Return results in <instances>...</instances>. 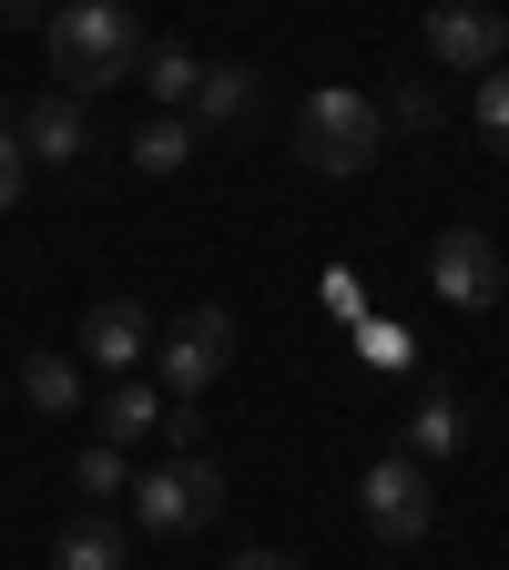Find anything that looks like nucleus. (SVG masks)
Segmentation results:
<instances>
[{
    "mask_svg": "<svg viewBox=\"0 0 509 570\" xmlns=\"http://www.w3.org/2000/svg\"><path fill=\"white\" fill-rule=\"evenodd\" d=\"M41 51H51V92H102V82H133L143 71V21H133V0H61V11L41 21Z\"/></svg>",
    "mask_w": 509,
    "mask_h": 570,
    "instance_id": "obj_1",
    "label": "nucleus"
},
{
    "mask_svg": "<svg viewBox=\"0 0 509 570\" xmlns=\"http://www.w3.org/2000/svg\"><path fill=\"white\" fill-rule=\"evenodd\" d=\"M378 142H388V112H378L368 92L316 82V92L296 102V164H306V174H326V184L368 174V164H378Z\"/></svg>",
    "mask_w": 509,
    "mask_h": 570,
    "instance_id": "obj_2",
    "label": "nucleus"
},
{
    "mask_svg": "<svg viewBox=\"0 0 509 570\" xmlns=\"http://www.w3.org/2000/svg\"><path fill=\"white\" fill-rule=\"evenodd\" d=\"M235 306H184L164 336H154V356H164V397L174 407H204L214 387H225V367H235Z\"/></svg>",
    "mask_w": 509,
    "mask_h": 570,
    "instance_id": "obj_3",
    "label": "nucleus"
},
{
    "mask_svg": "<svg viewBox=\"0 0 509 570\" xmlns=\"http://www.w3.org/2000/svg\"><path fill=\"white\" fill-rule=\"evenodd\" d=\"M214 510H225V469H214L204 449L194 459H154L133 479V520L154 540H194V530H214Z\"/></svg>",
    "mask_w": 509,
    "mask_h": 570,
    "instance_id": "obj_4",
    "label": "nucleus"
},
{
    "mask_svg": "<svg viewBox=\"0 0 509 570\" xmlns=\"http://www.w3.org/2000/svg\"><path fill=\"white\" fill-rule=\"evenodd\" d=\"M356 520H368V540H378V550H418V540H428V520H439V499H428V469H418L408 449L368 459V479H356Z\"/></svg>",
    "mask_w": 509,
    "mask_h": 570,
    "instance_id": "obj_5",
    "label": "nucleus"
},
{
    "mask_svg": "<svg viewBox=\"0 0 509 570\" xmlns=\"http://www.w3.org/2000/svg\"><path fill=\"white\" fill-rule=\"evenodd\" d=\"M428 61L459 71V82L499 71L509 61V11H489V0H439V11H428Z\"/></svg>",
    "mask_w": 509,
    "mask_h": 570,
    "instance_id": "obj_6",
    "label": "nucleus"
},
{
    "mask_svg": "<svg viewBox=\"0 0 509 570\" xmlns=\"http://www.w3.org/2000/svg\"><path fill=\"white\" fill-rule=\"evenodd\" d=\"M428 285L459 306V316H479V306H499V285H509V265H499V245L479 235V225H449L439 245H428Z\"/></svg>",
    "mask_w": 509,
    "mask_h": 570,
    "instance_id": "obj_7",
    "label": "nucleus"
},
{
    "mask_svg": "<svg viewBox=\"0 0 509 570\" xmlns=\"http://www.w3.org/2000/svg\"><path fill=\"white\" fill-rule=\"evenodd\" d=\"M11 132H21L31 174H82V154H92V102L82 92H31V112Z\"/></svg>",
    "mask_w": 509,
    "mask_h": 570,
    "instance_id": "obj_8",
    "label": "nucleus"
},
{
    "mask_svg": "<svg viewBox=\"0 0 509 570\" xmlns=\"http://www.w3.org/2000/svg\"><path fill=\"white\" fill-rule=\"evenodd\" d=\"M143 346H154V316H143L133 296H102V306L82 316V367L133 377V367H143Z\"/></svg>",
    "mask_w": 509,
    "mask_h": 570,
    "instance_id": "obj_9",
    "label": "nucleus"
},
{
    "mask_svg": "<svg viewBox=\"0 0 509 570\" xmlns=\"http://www.w3.org/2000/svg\"><path fill=\"white\" fill-rule=\"evenodd\" d=\"M154 428H164V387H154V377H112V387L92 397V439H112V449L154 439Z\"/></svg>",
    "mask_w": 509,
    "mask_h": 570,
    "instance_id": "obj_10",
    "label": "nucleus"
},
{
    "mask_svg": "<svg viewBox=\"0 0 509 570\" xmlns=\"http://www.w3.org/2000/svg\"><path fill=\"white\" fill-rule=\"evenodd\" d=\"M245 112H255V71L245 61H204V82H194V132H245Z\"/></svg>",
    "mask_w": 509,
    "mask_h": 570,
    "instance_id": "obj_11",
    "label": "nucleus"
},
{
    "mask_svg": "<svg viewBox=\"0 0 509 570\" xmlns=\"http://www.w3.org/2000/svg\"><path fill=\"white\" fill-rule=\"evenodd\" d=\"M123 560H133V540H123L102 510H71L61 540H51V570H123Z\"/></svg>",
    "mask_w": 509,
    "mask_h": 570,
    "instance_id": "obj_12",
    "label": "nucleus"
},
{
    "mask_svg": "<svg viewBox=\"0 0 509 570\" xmlns=\"http://www.w3.org/2000/svg\"><path fill=\"white\" fill-rule=\"evenodd\" d=\"M459 449H469V407H459L449 387H428L418 417H408V459L428 469V459H459Z\"/></svg>",
    "mask_w": 509,
    "mask_h": 570,
    "instance_id": "obj_13",
    "label": "nucleus"
},
{
    "mask_svg": "<svg viewBox=\"0 0 509 570\" xmlns=\"http://www.w3.org/2000/svg\"><path fill=\"white\" fill-rule=\"evenodd\" d=\"M21 397H31L41 417H71V407H82V356L31 346V356H21Z\"/></svg>",
    "mask_w": 509,
    "mask_h": 570,
    "instance_id": "obj_14",
    "label": "nucleus"
},
{
    "mask_svg": "<svg viewBox=\"0 0 509 570\" xmlns=\"http://www.w3.org/2000/svg\"><path fill=\"white\" fill-rule=\"evenodd\" d=\"M194 82H204V61L184 41H154V51H143V92H154V112H194Z\"/></svg>",
    "mask_w": 509,
    "mask_h": 570,
    "instance_id": "obj_15",
    "label": "nucleus"
},
{
    "mask_svg": "<svg viewBox=\"0 0 509 570\" xmlns=\"http://www.w3.org/2000/svg\"><path fill=\"white\" fill-rule=\"evenodd\" d=\"M133 164H143V174H184V164H194V122H184V112H154V122L133 132Z\"/></svg>",
    "mask_w": 509,
    "mask_h": 570,
    "instance_id": "obj_16",
    "label": "nucleus"
},
{
    "mask_svg": "<svg viewBox=\"0 0 509 570\" xmlns=\"http://www.w3.org/2000/svg\"><path fill=\"white\" fill-rule=\"evenodd\" d=\"M71 489H82V510H102V499H123V489H133L123 449H112V439H82V459H71Z\"/></svg>",
    "mask_w": 509,
    "mask_h": 570,
    "instance_id": "obj_17",
    "label": "nucleus"
},
{
    "mask_svg": "<svg viewBox=\"0 0 509 570\" xmlns=\"http://www.w3.org/2000/svg\"><path fill=\"white\" fill-rule=\"evenodd\" d=\"M469 112H479V142H489V154H509V61H499V71H479Z\"/></svg>",
    "mask_w": 509,
    "mask_h": 570,
    "instance_id": "obj_18",
    "label": "nucleus"
},
{
    "mask_svg": "<svg viewBox=\"0 0 509 570\" xmlns=\"http://www.w3.org/2000/svg\"><path fill=\"white\" fill-rule=\"evenodd\" d=\"M378 112H388L398 132H439V92H428V82H398V92H388Z\"/></svg>",
    "mask_w": 509,
    "mask_h": 570,
    "instance_id": "obj_19",
    "label": "nucleus"
},
{
    "mask_svg": "<svg viewBox=\"0 0 509 570\" xmlns=\"http://www.w3.org/2000/svg\"><path fill=\"white\" fill-rule=\"evenodd\" d=\"M21 184H31V154H21V132H11V122H0V214H11V204H21Z\"/></svg>",
    "mask_w": 509,
    "mask_h": 570,
    "instance_id": "obj_20",
    "label": "nucleus"
},
{
    "mask_svg": "<svg viewBox=\"0 0 509 570\" xmlns=\"http://www.w3.org/2000/svg\"><path fill=\"white\" fill-rule=\"evenodd\" d=\"M368 356H378V367H408V336H398L388 316H368Z\"/></svg>",
    "mask_w": 509,
    "mask_h": 570,
    "instance_id": "obj_21",
    "label": "nucleus"
},
{
    "mask_svg": "<svg viewBox=\"0 0 509 570\" xmlns=\"http://www.w3.org/2000/svg\"><path fill=\"white\" fill-rule=\"evenodd\" d=\"M225 570H296V560H285V550H235Z\"/></svg>",
    "mask_w": 509,
    "mask_h": 570,
    "instance_id": "obj_22",
    "label": "nucleus"
},
{
    "mask_svg": "<svg viewBox=\"0 0 509 570\" xmlns=\"http://www.w3.org/2000/svg\"><path fill=\"white\" fill-rule=\"evenodd\" d=\"M0 21H11V31L21 21H51V0H0Z\"/></svg>",
    "mask_w": 509,
    "mask_h": 570,
    "instance_id": "obj_23",
    "label": "nucleus"
}]
</instances>
